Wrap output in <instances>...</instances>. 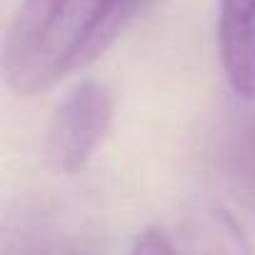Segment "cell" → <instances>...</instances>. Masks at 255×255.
I'll list each match as a JSON object with an SVG mask.
<instances>
[{
	"instance_id": "cell-1",
	"label": "cell",
	"mask_w": 255,
	"mask_h": 255,
	"mask_svg": "<svg viewBox=\"0 0 255 255\" xmlns=\"http://www.w3.org/2000/svg\"><path fill=\"white\" fill-rule=\"evenodd\" d=\"M158 0H23L5 38L3 70L18 95H38L100 58Z\"/></svg>"
},
{
	"instance_id": "cell-2",
	"label": "cell",
	"mask_w": 255,
	"mask_h": 255,
	"mask_svg": "<svg viewBox=\"0 0 255 255\" xmlns=\"http://www.w3.org/2000/svg\"><path fill=\"white\" fill-rule=\"evenodd\" d=\"M113 123V93L98 80L78 83L55 108L45 133V163L53 173H80L103 145Z\"/></svg>"
},
{
	"instance_id": "cell-3",
	"label": "cell",
	"mask_w": 255,
	"mask_h": 255,
	"mask_svg": "<svg viewBox=\"0 0 255 255\" xmlns=\"http://www.w3.org/2000/svg\"><path fill=\"white\" fill-rule=\"evenodd\" d=\"M218 53L233 90L255 98V0H220Z\"/></svg>"
},
{
	"instance_id": "cell-4",
	"label": "cell",
	"mask_w": 255,
	"mask_h": 255,
	"mask_svg": "<svg viewBox=\"0 0 255 255\" xmlns=\"http://www.w3.org/2000/svg\"><path fill=\"white\" fill-rule=\"evenodd\" d=\"M175 245L170 243V235H165L163 228H148L135 238L133 253H173Z\"/></svg>"
}]
</instances>
